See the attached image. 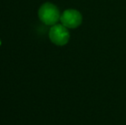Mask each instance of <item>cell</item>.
<instances>
[{
	"mask_svg": "<svg viewBox=\"0 0 126 125\" xmlns=\"http://www.w3.org/2000/svg\"><path fill=\"white\" fill-rule=\"evenodd\" d=\"M39 17L47 25H55L60 19L59 10L52 3H44L39 10Z\"/></svg>",
	"mask_w": 126,
	"mask_h": 125,
	"instance_id": "1",
	"label": "cell"
},
{
	"mask_svg": "<svg viewBox=\"0 0 126 125\" xmlns=\"http://www.w3.org/2000/svg\"><path fill=\"white\" fill-rule=\"evenodd\" d=\"M51 41L57 45H64L70 40V33L63 24H55L49 32Z\"/></svg>",
	"mask_w": 126,
	"mask_h": 125,
	"instance_id": "2",
	"label": "cell"
},
{
	"mask_svg": "<svg viewBox=\"0 0 126 125\" xmlns=\"http://www.w3.org/2000/svg\"><path fill=\"white\" fill-rule=\"evenodd\" d=\"M60 21L67 28H76L81 25L82 22V16L77 10H67L60 16Z\"/></svg>",
	"mask_w": 126,
	"mask_h": 125,
	"instance_id": "3",
	"label": "cell"
}]
</instances>
